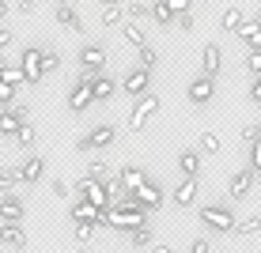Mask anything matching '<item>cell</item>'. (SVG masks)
<instances>
[{
    "label": "cell",
    "mask_w": 261,
    "mask_h": 253,
    "mask_svg": "<svg viewBox=\"0 0 261 253\" xmlns=\"http://www.w3.org/2000/svg\"><path fill=\"white\" fill-rule=\"evenodd\" d=\"M121 38L129 42V46H148V31H144V23H133V19H125L121 23Z\"/></svg>",
    "instance_id": "obj_21"
},
{
    "label": "cell",
    "mask_w": 261,
    "mask_h": 253,
    "mask_svg": "<svg viewBox=\"0 0 261 253\" xmlns=\"http://www.w3.org/2000/svg\"><path fill=\"white\" fill-rule=\"evenodd\" d=\"M76 242H95V223H76Z\"/></svg>",
    "instance_id": "obj_37"
},
{
    "label": "cell",
    "mask_w": 261,
    "mask_h": 253,
    "mask_svg": "<svg viewBox=\"0 0 261 253\" xmlns=\"http://www.w3.org/2000/svg\"><path fill=\"white\" fill-rule=\"evenodd\" d=\"M72 223H95V227H98V215H102V208H95L91 201H84V196H80V201L76 204H72Z\"/></svg>",
    "instance_id": "obj_18"
},
{
    "label": "cell",
    "mask_w": 261,
    "mask_h": 253,
    "mask_svg": "<svg viewBox=\"0 0 261 253\" xmlns=\"http://www.w3.org/2000/svg\"><path fill=\"white\" fill-rule=\"evenodd\" d=\"M27 121V106H0V136H15Z\"/></svg>",
    "instance_id": "obj_10"
},
{
    "label": "cell",
    "mask_w": 261,
    "mask_h": 253,
    "mask_svg": "<svg viewBox=\"0 0 261 253\" xmlns=\"http://www.w3.org/2000/svg\"><path fill=\"white\" fill-rule=\"evenodd\" d=\"M19 68H23L27 83H42V79H46V68H42V49H38V46H27V49L19 53Z\"/></svg>",
    "instance_id": "obj_6"
},
{
    "label": "cell",
    "mask_w": 261,
    "mask_h": 253,
    "mask_svg": "<svg viewBox=\"0 0 261 253\" xmlns=\"http://www.w3.org/2000/svg\"><path fill=\"white\" fill-rule=\"evenodd\" d=\"M250 102H254V106H261V76H254V79H250Z\"/></svg>",
    "instance_id": "obj_43"
},
{
    "label": "cell",
    "mask_w": 261,
    "mask_h": 253,
    "mask_svg": "<svg viewBox=\"0 0 261 253\" xmlns=\"http://www.w3.org/2000/svg\"><path fill=\"white\" fill-rule=\"evenodd\" d=\"M57 4H72V0H57Z\"/></svg>",
    "instance_id": "obj_53"
},
{
    "label": "cell",
    "mask_w": 261,
    "mask_h": 253,
    "mask_svg": "<svg viewBox=\"0 0 261 253\" xmlns=\"http://www.w3.org/2000/svg\"><path fill=\"white\" fill-rule=\"evenodd\" d=\"M114 140H118V129H114L110 121H98L95 129L87 132V136H80V140H76V148H80V151H106Z\"/></svg>",
    "instance_id": "obj_4"
},
{
    "label": "cell",
    "mask_w": 261,
    "mask_h": 253,
    "mask_svg": "<svg viewBox=\"0 0 261 253\" xmlns=\"http://www.w3.org/2000/svg\"><path fill=\"white\" fill-rule=\"evenodd\" d=\"M151 19H155L159 26H170V23H174V12L167 8V0H151Z\"/></svg>",
    "instance_id": "obj_27"
},
{
    "label": "cell",
    "mask_w": 261,
    "mask_h": 253,
    "mask_svg": "<svg viewBox=\"0 0 261 253\" xmlns=\"http://www.w3.org/2000/svg\"><path fill=\"white\" fill-rule=\"evenodd\" d=\"M91 102H95V95H91V76H87V72H80V79L72 83V91H68V110H72V114H84Z\"/></svg>",
    "instance_id": "obj_5"
},
{
    "label": "cell",
    "mask_w": 261,
    "mask_h": 253,
    "mask_svg": "<svg viewBox=\"0 0 261 253\" xmlns=\"http://www.w3.org/2000/svg\"><path fill=\"white\" fill-rule=\"evenodd\" d=\"M8 42H12V31H4V26H0V53H4Z\"/></svg>",
    "instance_id": "obj_49"
},
{
    "label": "cell",
    "mask_w": 261,
    "mask_h": 253,
    "mask_svg": "<svg viewBox=\"0 0 261 253\" xmlns=\"http://www.w3.org/2000/svg\"><path fill=\"white\" fill-rule=\"evenodd\" d=\"M257 231H261V215H246V219L235 223V234H242V238H246V234H257Z\"/></svg>",
    "instance_id": "obj_30"
},
{
    "label": "cell",
    "mask_w": 261,
    "mask_h": 253,
    "mask_svg": "<svg viewBox=\"0 0 261 253\" xmlns=\"http://www.w3.org/2000/svg\"><path fill=\"white\" fill-rule=\"evenodd\" d=\"M125 15H129L133 23H144V19H151V4H140V0H133V4L125 8Z\"/></svg>",
    "instance_id": "obj_29"
},
{
    "label": "cell",
    "mask_w": 261,
    "mask_h": 253,
    "mask_svg": "<svg viewBox=\"0 0 261 253\" xmlns=\"http://www.w3.org/2000/svg\"><path fill=\"white\" fill-rule=\"evenodd\" d=\"M250 166H254V174H261V140L250 144Z\"/></svg>",
    "instance_id": "obj_40"
},
{
    "label": "cell",
    "mask_w": 261,
    "mask_h": 253,
    "mask_svg": "<svg viewBox=\"0 0 261 253\" xmlns=\"http://www.w3.org/2000/svg\"><path fill=\"white\" fill-rule=\"evenodd\" d=\"M34 136H38V132H34V125H31V121H23V129L15 132V144H19V148L27 151V148L34 144Z\"/></svg>",
    "instance_id": "obj_31"
},
{
    "label": "cell",
    "mask_w": 261,
    "mask_h": 253,
    "mask_svg": "<svg viewBox=\"0 0 261 253\" xmlns=\"http://www.w3.org/2000/svg\"><path fill=\"white\" fill-rule=\"evenodd\" d=\"M15 12L19 15H34L38 12V0H15Z\"/></svg>",
    "instance_id": "obj_42"
},
{
    "label": "cell",
    "mask_w": 261,
    "mask_h": 253,
    "mask_svg": "<svg viewBox=\"0 0 261 253\" xmlns=\"http://www.w3.org/2000/svg\"><path fill=\"white\" fill-rule=\"evenodd\" d=\"M242 23H246V15H242V8H227V12L220 15V26H223V31H227V34H239V26H242Z\"/></svg>",
    "instance_id": "obj_25"
},
{
    "label": "cell",
    "mask_w": 261,
    "mask_h": 253,
    "mask_svg": "<svg viewBox=\"0 0 261 253\" xmlns=\"http://www.w3.org/2000/svg\"><path fill=\"white\" fill-rule=\"evenodd\" d=\"M129 246H137V249H144V246H148V242H151V227H148V223H144V227H137V231H129Z\"/></svg>",
    "instance_id": "obj_33"
},
{
    "label": "cell",
    "mask_w": 261,
    "mask_h": 253,
    "mask_svg": "<svg viewBox=\"0 0 261 253\" xmlns=\"http://www.w3.org/2000/svg\"><path fill=\"white\" fill-rule=\"evenodd\" d=\"M201 223H204V231H212V234H235V212H231L227 204H204L201 208Z\"/></svg>",
    "instance_id": "obj_1"
},
{
    "label": "cell",
    "mask_w": 261,
    "mask_h": 253,
    "mask_svg": "<svg viewBox=\"0 0 261 253\" xmlns=\"http://www.w3.org/2000/svg\"><path fill=\"white\" fill-rule=\"evenodd\" d=\"M254 166H246V170H235L231 174V182H227V196L231 201H242V196H250L254 193Z\"/></svg>",
    "instance_id": "obj_12"
},
{
    "label": "cell",
    "mask_w": 261,
    "mask_h": 253,
    "mask_svg": "<svg viewBox=\"0 0 261 253\" xmlns=\"http://www.w3.org/2000/svg\"><path fill=\"white\" fill-rule=\"evenodd\" d=\"M98 4H102V8H106V4H125V0H98Z\"/></svg>",
    "instance_id": "obj_51"
},
{
    "label": "cell",
    "mask_w": 261,
    "mask_h": 253,
    "mask_svg": "<svg viewBox=\"0 0 261 253\" xmlns=\"http://www.w3.org/2000/svg\"><path fill=\"white\" fill-rule=\"evenodd\" d=\"M121 91L125 95H133V98H140V95H148L151 91V68H133V72H125L121 76Z\"/></svg>",
    "instance_id": "obj_7"
},
{
    "label": "cell",
    "mask_w": 261,
    "mask_h": 253,
    "mask_svg": "<svg viewBox=\"0 0 261 253\" xmlns=\"http://www.w3.org/2000/svg\"><path fill=\"white\" fill-rule=\"evenodd\" d=\"M57 23L65 31H84V19H80V12L72 4H57Z\"/></svg>",
    "instance_id": "obj_23"
},
{
    "label": "cell",
    "mask_w": 261,
    "mask_h": 253,
    "mask_svg": "<svg viewBox=\"0 0 261 253\" xmlns=\"http://www.w3.org/2000/svg\"><path fill=\"white\" fill-rule=\"evenodd\" d=\"M220 148H223L220 132H201V151H208V155H216Z\"/></svg>",
    "instance_id": "obj_32"
},
{
    "label": "cell",
    "mask_w": 261,
    "mask_h": 253,
    "mask_svg": "<svg viewBox=\"0 0 261 253\" xmlns=\"http://www.w3.org/2000/svg\"><path fill=\"white\" fill-rule=\"evenodd\" d=\"M106 65V49L98 46V42H87V46H80V72H87V76H98Z\"/></svg>",
    "instance_id": "obj_9"
},
{
    "label": "cell",
    "mask_w": 261,
    "mask_h": 253,
    "mask_svg": "<svg viewBox=\"0 0 261 253\" xmlns=\"http://www.w3.org/2000/svg\"><path fill=\"white\" fill-rule=\"evenodd\" d=\"M23 215H27V204L19 196H12V193L0 196V223H23Z\"/></svg>",
    "instance_id": "obj_13"
},
{
    "label": "cell",
    "mask_w": 261,
    "mask_h": 253,
    "mask_svg": "<svg viewBox=\"0 0 261 253\" xmlns=\"http://www.w3.org/2000/svg\"><path fill=\"white\" fill-rule=\"evenodd\" d=\"M167 8L174 15H186V12H193V0H167Z\"/></svg>",
    "instance_id": "obj_41"
},
{
    "label": "cell",
    "mask_w": 261,
    "mask_h": 253,
    "mask_svg": "<svg viewBox=\"0 0 261 253\" xmlns=\"http://www.w3.org/2000/svg\"><path fill=\"white\" fill-rule=\"evenodd\" d=\"M201 162H204V151L201 148L178 151V170H182V178H197V174H201Z\"/></svg>",
    "instance_id": "obj_14"
},
{
    "label": "cell",
    "mask_w": 261,
    "mask_h": 253,
    "mask_svg": "<svg viewBox=\"0 0 261 253\" xmlns=\"http://www.w3.org/2000/svg\"><path fill=\"white\" fill-rule=\"evenodd\" d=\"M246 72H250V76H261V49H250V57H246Z\"/></svg>",
    "instance_id": "obj_38"
},
{
    "label": "cell",
    "mask_w": 261,
    "mask_h": 253,
    "mask_svg": "<svg viewBox=\"0 0 261 253\" xmlns=\"http://www.w3.org/2000/svg\"><path fill=\"white\" fill-rule=\"evenodd\" d=\"M220 68H223V49H220V42H208L201 49V72L204 76H220Z\"/></svg>",
    "instance_id": "obj_15"
},
{
    "label": "cell",
    "mask_w": 261,
    "mask_h": 253,
    "mask_svg": "<svg viewBox=\"0 0 261 253\" xmlns=\"http://www.w3.org/2000/svg\"><path fill=\"white\" fill-rule=\"evenodd\" d=\"M174 19H178V31H182V34H190V31H193V12H186V15H174Z\"/></svg>",
    "instance_id": "obj_45"
},
{
    "label": "cell",
    "mask_w": 261,
    "mask_h": 253,
    "mask_svg": "<svg viewBox=\"0 0 261 253\" xmlns=\"http://www.w3.org/2000/svg\"><path fill=\"white\" fill-rule=\"evenodd\" d=\"M87 174H91V178H98V182H110V178H114V170H110V162H106V159H91Z\"/></svg>",
    "instance_id": "obj_28"
},
{
    "label": "cell",
    "mask_w": 261,
    "mask_h": 253,
    "mask_svg": "<svg viewBox=\"0 0 261 253\" xmlns=\"http://www.w3.org/2000/svg\"><path fill=\"white\" fill-rule=\"evenodd\" d=\"M170 201H174V208H190L197 201V178H182L174 185V193H170Z\"/></svg>",
    "instance_id": "obj_16"
},
{
    "label": "cell",
    "mask_w": 261,
    "mask_h": 253,
    "mask_svg": "<svg viewBox=\"0 0 261 253\" xmlns=\"http://www.w3.org/2000/svg\"><path fill=\"white\" fill-rule=\"evenodd\" d=\"M151 253H178V249L167 246V242H151Z\"/></svg>",
    "instance_id": "obj_48"
},
{
    "label": "cell",
    "mask_w": 261,
    "mask_h": 253,
    "mask_svg": "<svg viewBox=\"0 0 261 253\" xmlns=\"http://www.w3.org/2000/svg\"><path fill=\"white\" fill-rule=\"evenodd\" d=\"M144 178H148V174H144V170L137 166V162H125V166L118 170V182H121V189H125V193H137Z\"/></svg>",
    "instance_id": "obj_17"
},
{
    "label": "cell",
    "mask_w": 261,
    "mask_h": 253,
    "mask_svg": "<svg viewBox=\"0 0 261 253\" xmlns=\"http://www.w3.org/2000/svg\"><path fill=\"white\" fill-rule=\"evenodd\" d=\"M0 79H8V83H12V87H19V83H23L27 76H23V68H12V65H8L4 72H0Z\"/></svg>",
    "instance_id": "obj_36"
},
{
    "label": "cell",
    "mask_w": 261,
    "mask_h": 253,
    "mask_svg": "<svg viewBox=\"0 0 261 253\" xmlns=\"http://www.w3.org/2000/svg\"><path fill=\"white\" fill-rule=\"evenodd\" d=\"M114 91H118V83H114L110 76H102V72L91 76V95H95V102H110Z\"/></svg>",
    "instance_id": "obj_20"
},
{
    "label": "cell",
    "mask_w": 261,
    "mask_h": 253,
    "mask_svg": "<svg viewBox=\"0 0 261 253\" xmlns=\"http://www.w3.org/2000/svg\"><path fill=\"white\" fill-rule=\"evenodd\" d=\"M159 110H163V98H159L155 91L140 95V98H137V106H133V114H129V129H133V132H144V125H148Z\"/></svg>",
    "instance_id": "obj_3"
},
{
    "label": "cell",
    "mask_w": 261,
    "mask_h": 253,
    "mask_svg": "<svg viewBox=\"0 0 261 253\" xmlns=\"http://www.w3.org/2000/svg\"><path fill=\"white\" fill-rule=\"evenodd\" d=\"M212 95H216V76H204V72L197 79H190V87H186V98H190L193 106H208Z\"/></svg>",
    "instance_id": "obj_8"
},
{
    "label": "cell",
    "mask_w": 261,
    "mask_h": 253,
    "mask_svg": "<svg viewBox=\"0 0 261 253\" xmlns=\"http://www.w3.org/2000/svg\"><path fill=\"white\" fill-rule=\"evenodd\" d=\"M12 185H15V178H12V174H8V170H4V166H0V196H4V193H8V189H12Z\"/></svg>",
    "instance_id": "obj_46"
},
{
    "label": "cell",
    "mask_w": 261,
    "mask_h": 253,
    "mask_svg": "<svg viewBox=\"0 0 261 253\" xmlns=\"http://www.w3.org/2000/svg\"><path fill=\"white\" fill-rule=\"evenodd\" d=\"M133 196H137V201H140L144 208H148V212H159V208H163V201H167V196H163V185H159V182H151V178H144L140 189H137Z\"/></svg>",
    "instance_id": "obj_11"
},
{
    "label": "cell",
    "mask_w": 261,
    "mask_h": 253,
    "mask_svg": "<svg viewBox=\"0 0 261 253\" xmlns=\"http://www.w3.org/2000/svg\"><path fill=\"white\" fill-rule=\"evenodd\" d=\"M4 15H8V0H0V19H4Z\"/></svg>",
    "instance_id": "obj_50"
},
{
    "label": "cell",
    "mask_w": 261,
    "mask_h": 253,
    "mask_svg": "<svg viewBox=\"0 0 261 253\" xmlns=\"http://www.w3.org/2000/svg\"><path fill=\"white\" fill-rule=\"evenodd\" d=\"M137 61H140V68H155V61H159L155 46H140L137 49Z\"/></svg>",
    "instance_id": "obj_34"
},
{
    "label": "cell",
    "mask_w": 261,
    "mask_h": 253,
    "mask_svg": "<svg viewBox=\"0 0 261 253\" xmlns=\"http://www.w3.org/2000/svg\"><path fill=\"white\" fill-rule=\"evenodd\" d=\"M42 68H46V76L57 72L61 68V49H42Z\"/></svg>",
    "instance_id": "obj_35"
},
{
    "label": "cell",
    "mask_w": 261,
    "mask_h": 253,
    "mask_svg": "<svg viewBox=\"0 0 261 253\" xmlns=\"http://www.w3.org/2000/svg\"><path fill=\"white\" fill-rule=\"evenodd\" d=\"M49 189H53V196H68V193H72L68 182H49Z\"/></svg>",
    "instance_id": "obj_47"
},
{
    "label": "cell",
    "mask_w": 261,
    "mask_h": 253,
    "mask_svg": "<svg viewBox=\"0 0 261 253\" xmlns=\"http://www.w3.org/2000/svg\"><path fill=\"white\" fill-rule=\"evenodd\" d=\"M208 246H212L208 234H201V238H193V242H190V253H208Z\"/></svg>",
    "instance_id": "obj_44"
},
{
    "label": "cell",
    "mask_w": 261,
    "mask_h": 253,
    "mask_svg": "<svg viewBox=\"0 0 261 253\" xmlns=\"http://www.w3.org/2000/svg\"><path fill=\"white\" fill-rule=\"evenodd\" d=\"M0 242L12 249H23L27 246V231L19 227V223H0Z\"/></svg>",
    "instance_id": "obj_19"
},
{
    "label": "cell",
    "mask_w": 261,
    "mask_h": 253,
    "mask_svg": "<svg viewBox=\"0 0 261 253\" xmlns=\"http://www.w3.org/2000/svg\"><path fill=\"white\" fill-rule=\"evenodd\" d=\"M129 15H125V4H106L102 8V26H121Z\"/></svg>",
    "instance_id": "obj_26"
},
{
    "label": "cell",
    "mask_w": 261,
    "mask_h": 253,
    "mask_svg": "<svg viewBox=\"0 0 261 253\" xmlns=\"http://www.w3.org/2000/svg\"><path fill=\"white\" fill-rule=\"evenodd\" d=\"M242 140H246V144H254V140H261V121H250L246 129H242Z\"/></svg>",
    "instance_id": "obj_39"
},
{
    "label": "cell",
    "mask_w": 261,
    "mask_h": 253,
    "mask_svg": "<svg viewBox=\"0 0 261 253\" xmlns=\"http://www.w3.org/2000/svg\"><path fill=\"white\" fill-rule=\"evenodd\" d=\"M19 170H23V182L34 185V182H42V174H46V159H42V155H31Z\"/></svg>",
    "instance_id": "obj_22"
},
{
    "label": "cell",
    "mask_w": 261,
    "mask_h": 253,
    "mask_svg": "<svg viewBox=\"0 0 261 253\" xmlns=\"http://www.w3.org/2000/svg\"><path fill=\"white\" fill-rule=\"evenodd\" d=\"M254 23H261V8H257V12H254Z\"/></svg>",
    "instance_id": "obj_52"
},
{
    "label": "cell",
    "mask_w": 261,
    "mask_h": 253,
    "mask_svg": "<svg viewBox=\"0 0 261 253\" xmlns=\"http://www.w3.org/2000/svg\"><path fill=\"white\" fill-rule=\"evenodd\" d=\"M239 42H242L246 49H261V23H254V19L242 23V26H239Z\"/></svg>",
    "instance_id": "obj_24"
},
{
    "label": "cell",
    "mask_w": 261,
    "mask_h": 253,
    "mask_svg": "<svg viewBox=\"0 0 261 253\" xmlns=\"http://www.w3.org/2000/svg\"><path fill=\"white\" fill-rule=\"evenodd\" d=\"M72 189H76V196L91 201L95 208H110V204H114V196H110V185H106V182H98V178H91V174L76 178V182H72Z\"/></svg>",
    "instance_id": "obj_2"
}]
</instances>
